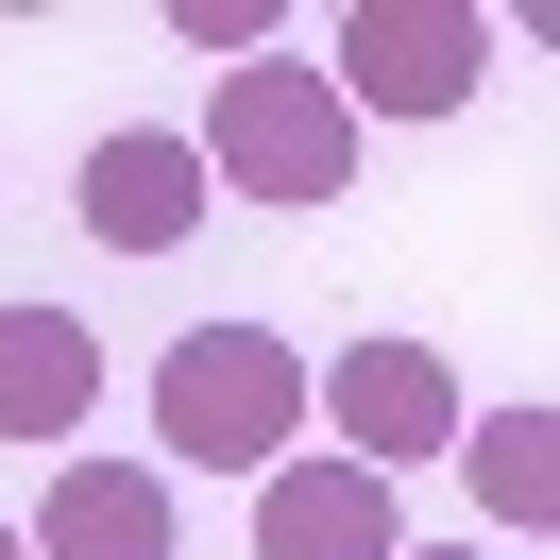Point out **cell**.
Returning a JSON list of instances; mask_svg holds the SVG:
<instances>
[{
  "instance_id": "cell-1",
  "label": "cell",
  "mask_w": 560,
  "mask_h": 560,
  "mask_svg": "<svg viewBox=\"0 0 560 560\" xmlns=\"http://www.w3.org/2000/svg\"><path fill=\"white\" fill-rule=\"evenodd\" d=\"M153 442H171V476H272L306 442V357L272 323H187L153 357Z\"/></svg>"
},
{
  "instance_id": "cell-2",
  "label": "cell",
  "mask_w": 560,
  "mask_h": 560,
  "mask_svg": "<svg viewBox=\"0 0 560 560\" xmlns=\"http://www.w3.org/2000/svg\"><path fill=\"white\" fill-rule=\"evenodd\" d=\"M187 153H205V187H238V205H340L357 187V119H340V85H323L306 51H238Z\"/></svg>"
},
{
  "instance_id": "cell-3",
  "label": "cell",
  "mask_w": 560,
  "mask_h": 560,
  "mask_svg": "<svg viewBox=\"0 0 560 560\" xmlns=\"http://www.w3.org/2000/svg\"><path fill=\"white\" fill-rule=\"evenodd\" d=\"M323 85H340V119H458L492 85V18L476 0H357Z\"/></svg>"
},
{
  "instance_id": "cell-4",
  "label": "cell",
  "mask_w": 560,
  "mask_h": 560,
  "mask_svg": "<svg viewBox=\"0 0 560 560\" xmlns=\"http://www.w3.org/2000/svg\"><path fill=\"white\" fill-rule=\"evenodd\" d=\"M306 408L340 424V458L357 476H424V458H458V374H442V340H357L340 374H306Z\"/></svg>"
},
{
  "instance_id": "cell-5",
  "label": "cell",
  "mask_w": 560,
  "mask_h": 560,
  "mask_svg": "<svg viewBox=\"0 0 560 560\" xmlns=\"http://www.w3.org/2000/svg\"><path fill=\"white\" fill-rule=\"evenodd\" d=\"M205 205H221V187H205V153H187V137H153V119H137V137H85V171H69V221H85L103 255H171Z\"/></svg>"
},
{
  "instance_id": "cell-6",
  "label": "cell",
  "mask_w": 560,
  "mask_h": 560,
  "mask_svg": "<svg viewBox=\"0 0 560 560\" xmlns=\"http://www.w3.org/2000/svg\"><path fill=\"white\" fill-rule=\"evenodd\" d=\"M18 560H171V476L69 458V476L35 492V526H18Z\"/></svg>"
},
{
  "instance_id": "cell-7",
  "label": "cell",
  "mask_w": 560,
  "mask_h": 560,
  "mask_svg": "<svg viewBox=\"0 0 560 560\" xmlns=\"http://www.w3.org/2000/svg\"><path fill=\"white\" fill-rule=\"evenodd\" d=\"M408 526H390V476H357V458H272V492H255V560H390Z\"/></svg>"
},
{
  "instance_id": "cell-8",
  "label": "cell",
  "mask_w": 560,
  "mask_h": 560,
  "mask_svg": "<svg viewBox=\"0 0 560 560\" xmlns=\"http://www.w3.org/2000/svg\"><path fill=\"white\" fill-rule=\"evenodd\" d=\"M103 424V340L69 306H0V442H85Z\"/></svg>"
},
{
  "instance_id": "cell-9",
  "label": "cell",
  "mask_w": 560,
  "mask_h": 560,
  "mask_svg": "<svg viewBox=\"0 0 560 560\" xmlns=\"http://www.w3.org/2000/svg\"><path fill=\"white\" fill-rule=\"evenodd\" d=\"M458 458H476V510H492V526H544V510H560V408L458 424Z\"/></svg>"
},
{
  "instance_id": "cell-10",
  "label": "cell",
  "mask_w": 560,
  "mask_h": 560,
  "mask_svg": "<svg viewBox=\"0 0 560 560\" xmlns=\"http://www.w3.org/2000/svg\"><path fill=\"white\" fill-rule=\"evenodd\" d=\"M187 51H272V0H171Z\"/></svg>"
},
{
  "instance_id": "cell-11",
  "label": "cell",
  "mask_w": 560,
  "mask_h": 560,
  "mask_svg": "<svg viewBox=\"0 0 560 560\" xmlns=\"http://www.w3.org/2000/svg\"><path fill=\"white\" fill-rule=\"evenodd\" d=\"M390 560H476V544H390Z\"/></svg>"
},
{
  "instance_id": "cell-12",
  "label": "cell",
  "mask_w": 560,
  "mask_h": 560,
  "mask_svg": "<svg viewBox=\"0 0 560 560\" xmlns=\"http://www.w3.org/2000/svg\"><path fill=\"white\" fill-rule=\"evenodd\" d=\"M0 560H18V526H0Z\"/></svg>"
}]
</instances>
